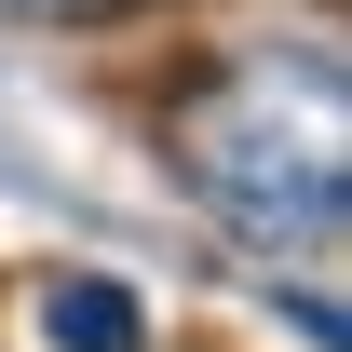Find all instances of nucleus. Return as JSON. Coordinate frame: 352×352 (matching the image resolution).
Masks as SVG:
<instances>
[{"mask_svg":"<svg viewBox=\"0 0 352 352\" xmlns=\"http://www.w3.org/2000/svg\"><path fill=\"white\" fill-rule=\"evenodd\" d=\"M41 339L54 352H149V311H135V285H109V271H54L41 285Z\"/></svg>","mask_w":352,"mask_h":352,"instance_id":"nucleus-2","label":"nucleus"},{"mask_svg":"<svg viewBox=\"0 0 352 352\" xmlns=\"http://www.w3.org/2000/svg\"><path fill=\"white\" fill-rule=\"evenodd\" d=\"M176 163L258 244H339L352 204V95L325 54H244L176 109Z\"/></svg>","mask_w":352,"mask_h":352,"instance_id":"nucleus-1","label":"nucleus"},{"mask_svg":"<svg viewBox=\"0 0 352 352\" xmlns=\"http://www.w3.org/2000/svg\"><path fill=\"white\" fill-rule=\"evenodd\" d=\"M14 14H41V28H109V14H135V0H14Z\"/></svg>","mask_w":352,"mask_h":352,"instance_id":"nucleus-3","label":"nucleus"}]
</instances>
